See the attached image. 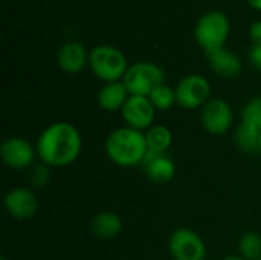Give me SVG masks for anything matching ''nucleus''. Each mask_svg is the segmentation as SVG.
<instances>
[{
	"mask_svg": "<svg viewBox=\"0 0 261 260\" xmlns=\"http://www.w3.org/2000/svg\"><path fill=\"white\" fill-rule=\"evenodd\" d=\"M83 139L78 129L67 121L49 124L37 139V155L47 167H66L76 161Z\"/></svg>",
	"mask_w": 261,
	"mask_h": 260,
	"instance_id": "obj_1",
	"label": "nucleus"
},
{
	"mask_svg": "<svg viewBox=\"0 0 261 260\" xmlns=\"http://www.w3.org/2000/svg\"><path fill=\"white\" fill-rule=\"evenodd\" d=\"M106 155L119 167H135L142 164L148 150L145 133L128 126L113 130L104 144Z\"/></svg>",
	"mask_w": 261,
	"mask_h": 260,
	"instance_id": "obj_2",
	"label": "nucleus"
},
{
	"mask_svg": "<svg viewBox=\"0 0 261 260\" xmlns=\"http://www.w3.org/2000/svg\"><path fill=\"white\" fill-rule=\"evenodd\" d=\"M89 64L92 72L106 83H115L124 78L128 66L125 55L109 44H99L89 54Z\"/></svg>",
	"mask_w": 261,
	"mask_h": 260,
	"instance_id": "obj_3",
	"label": "nucleus"
},
{
	"mask_svg": "<svg viewBox=\"0 0 261 260\" xmlns=\"http://www.w3.org/2000/svg\"><path fill=\"white\" fill-rule=\"evenodd\" d=\"M194 35L205 52L222 49L229 35V20L220 11L206 12L199 18Z\"/></svg>",
	"mask_w": 261,
	"mask_h": 260,
	"instance_id": "obj_4",
	"label": "nucleus"
},
{
	"mask_svg": "<svg viewBox=\"0 0 261 260\" xmlns=\"http://www.w3.org/2000/svg\"><path fill=\"white\" fill-rule=\"evenodd\" d=\"M122 81L130 95L150 97L156 87L165 84V74L154 63L139 61L127 69Z\"/></svg>",
	"mask_w": 261,
	"mask_h": 260,
	"instance_id": "obj_5",
	"label": "nucleus"
},
{
	"mask_svg": "<svg viewBox=\"0 0 261 260\" xmlns=\"http://www.w3.org/2000/svg\"><path fill=\"white\" fill-rule=\"evenodd\" d=\"M210 97H211V84L205 77L199 74H191L184 77L176 87L177 104L188 110L203 107L210 101Z\"/></svg>",
	"mask_w": 261,
	"mask_h": 260,
	"instance_id": "obj_6",
	"label": "nucleus"
},
{
	"mask_svg": "<svg viewBox=\"0 0 261 260\" xmlns=\"http://www.w3.org/2000/svg\"><path fill=\"white\" fill-rule=\"evenodd\" d=\"M168 250L174 260H205L206 257L203 239L191 228L173 231L168 241Z\"/></svg>",
	"mask_w": 261,
	"mask_h": 260,
	"instance_id": "obj_7",
	"label": "nucleus"
},
{
	"mask_svg": "<svg viewBox=\"0 0 261 260\" xmlns=\"http://www.w3.org/2000/svg\"><path fill=\"white\" fill-rule=\"evenodd\" d=\"M200 121L203 129L211 135H223L226 133L232 123H234V113L232 107L220 98L210 100L202 107Z\"/></svg>",
	"mask_w": 261,
	"mask_h": 260,
	"instance_id": "obj_8",
	"label": "nucleus"
},
{
	"mask_svg": "<svg viewBox=\"0 0 261 260\" xmlns=\"http://www.w3.org/2000/svg\"><path fill=\"white\" fill-rule=\"evenodd\" d=\"M122 120L125 124L136 130H148L154 123L156 109L148 97L130 95L122 110Z\"/></svg>",
	"mask_w": 261,
	"mask_h": 260,
	"instance_id": "obj_9",
	"label": "nucleus"
},
{
	"mask_svg": "<svg viewBox=\"0 0 261 260\" xmlns=\"http://www.w3.org/2000/svg\"><path fill=\"white\" fill-rule=\"evenodd\" d=\"M37 149L20 136H11L0 147V158L5 166L14 170H24L34 164Z\"/></svg>",
	"mask_w": 261,
	"mask_h": 260,
	"instance_id": "obj_10",
	"label": "nucleus"
},
{
	"mask_svg": "<svg viewBox=\"0 0 261 260\" xmlns=\"http://www.w3.org/2000/svg\"><path fill=\"white\" fill-rule=\"evenodd\" d=\"M3 205L6 213L18 221L32 219L38 211V199L35 193L24 187L9 190L5 195Z\"/></svg>",
	"mask_w": 261,
	"mask_h": 260,
	"instance_id": "obj_11",
	"label": "nucleus"
},
{
	"mask_svg": "<svg viewBox=\"0 0 261 260\" xmlns=\"http://www.w3.org/2000/svg\"><path fill=\"white\" fill-rule=\"evenodd\" d=\"M144 170L147 176L156 182V184H167L174 178L176 166L170 156L165 153H156L153 150H147L144 161H142Z\"/></svg>",
	"mask_w": 261,
	"mask_h": 260,
	"instance_id": "obj_12",
	"label": "nucleus"
},
{
	"mask_svg": "<svg viewBox=\"0 0 261 260\" xmlns=\"http://www.w3.org/2000/svg\"><path fill=\"white\" fill-rule=\"evenodd\" d=\"M57 63L66 74H78L89 63V54L86 48L78 41H69L58 49Z\"/></svg>",
	"mask_w": 261,
	"mask_h": 260,
	"instance_id": "obj_13",
	"label": "nucleus"
},
{
	"mask_svg": "<svg viewBox=\"0 0 261 260\" xmlns=\"http://www.w3.org/2000/svg\"><path fill=\"white\" fill-rule=\"evenodd\" d=\"M206 57L213 70L223 78H236L242 72V60L239 55L226 51L225 48L206 52Z\"/></svg>",
	"mask_w": 261,
	"mask_h": 260,
	"instance_id": "obj_14",
	"label": "nucleus"
},
{
	"mask_svg": "<svg viewBox=\"0 0 261 260\" xmlns=\"http://www.w3.org/2000/svg\"><path fill=\"white\" fill-rule=\"evenodd\" d=\"M128 97L130 93L124 81H115V83H106L99 89L96 100L101 109L107 112H118V110H122Z\"/></svg>",
	"mask_w": 261,
	"mask_h": 260,
	"instance_id": "obj_15",
	"label": "nucleus"
},
{
	"mask_svg": "<svg viewBox=\"0 0 261 260\" xmlns=\"http://www.w3.org/2000/svg\"><path fill=\"white\" fill-rule=\"evenodd\" d=\"M90 230L99 239H113L122 231V219L113 211H101L92 219Z\"/></svg>",
	"mask_w": 261,
	"mask_h": 260,
	"instance_id": "obj_16",
	"label": "nucleus"
},
{
	"mask_svg": "<svg viewBox=\"0 0 261 260\" xmlns=\"http://www.w3.org/2000/svg\"><path fill=\"white\" fill-rule=\"evenodd\" d=\"M145 139H147V146L150 150L156 153H165L171 147L173 133L168 127L158 124V126H151L145 132Z\"/></svg>",
	"mask_w": 261,
	"mask_h": 260,
	"instance_id": "obj_17",
	"label": "nucleus"
},
{
	"mask_svg": "<svg viewBox=\"0 0 261 260\" xmlns=\"http://www.w3.org/2000/svg\"><path fill=\"white\" fill-rule=\"evenodd\" d=\"M260 135L261 132L242 123L236 130V144L245 153L260 152Z\"/></svg>",
	"mask_w": 261,
	"mask_h": 260,
	"instance_id": "obj_18",
	"label": "nucleus"
},
{
	"mask_svg": "<svg viewBox=\"0 0 261 260\" xmlns=\"http://www.w3.org/2000/svg\"><path fill=\"white\" fill-rule=\"evenodd\" d=\"M240 256L246 260H257L261 257V234L257 231L245 233L239 241Z\"/></svg>",
	"mask_w": 261,
	"mask_h": 260,
	"instance_id": "obj_19",
	"label": "nucleus"
},
{
	"mask_svg": "<svg viewBox=\"0 0 261 260\" xmlns=\"http://www.w3.org/2000/svg\"><path fill=\"white\" fill-rule=\"evenodd\" d=\"M242 123L261 132V95L251 98L243 106Z\"/></svg>",
	"mask_w": 261,
	"mask_h": 260,
	"instance_id": "obj_20",
	"label": "nucleus"
},
{
	"mask_svg": "<svg viewBox=\"0 0 261 260\" xmlns=\"http://www.w3.org/2000/svg\"><path fill=\"white\" fill-rule=\"evenodd\" d=\"M148 98L153 103L156 110H168L174 103H177L176 101V90H173L167 84L156 87Z\"/></svg>",
	"mask_w": 261,
	"mask_h": 260,
	"instance_id": "obj_21",
	"label": "nucleus"
},
{
	"mask_svg": "<svg viewBox=\"0 0 261 260\" xmlns=\"http://www.w3.org/2000/svg\"><path fill=\"white\" fill-rule=\"evenodd\" d=\"M49 178H50V175H49V167H47L46 164H43V162H41L40 166H35V167L32 169L31 175H29L31 184H32L34 187H38V188L44 187V185L47 184Z\"/></svg>",
	"mask_w": 261,
	"mask_h": 260,
	"instance_id": "obj_22",
	"label": "nucleus"
},
{
	"mask_svg": "<svg viewBox=\"0 0 261 260\" xmlns=\"http://www.w3.org/2000/svg\"><path fill=\"white\" fill-rule=\"evenodd\" d=\"M249 60L254 67L261 70V44H252V48L249 51Z\"/></svg>",
	"mask_w": 261,
	"mask_h": 260,
	"instance_id": "obj_23",
	"label": "nucleus"
},
{
	"mask_svg": "<svg viewBox=\"0 0 261 260\" xmlns=\"http://www.w3.org/2000/svg\"><path fill=\"white\" fill-rule=\"evenodd\" d=\"M249 34H251V40L254 41V44H261V20L252 23Z\"/></svg>",
	"mask_w": 261,
	"mask_h": 260,
	"instance_id": "obj_24",
	"label": "nucleus"
},
{
	"mask_svg": "<svg viewBox=\"0 0 261 260\" xmlns=\"http://www.w3.org/2000/svg\"><path fill=\"white\" fill-rule=\"evenodd\" d=\"M248 3H249L251 6H254V8H257V9H260L261 11V0H248Z\"/></svg>",
	"mask_w": 261,
	"mask_h": 260,
	"instance_id": "obj_25",
	"label": "nucleus"
},
{
	"mask_svg": "<svg viewBox=\"0 0 261 260\" xmlns=\"http://www.w3.org/2000/svg\"><path fill=\"white\" fill-rule=\"evenodd\" d=\"M222 260H246V259H243L242 256H226V257H223Z\"/></svg>",
	"mask_w": 261,
	"mask_h": 260,
	"instance_id": "obj_26",
	"label": "nucleus"
},
{
	"mask_svg": "<svg viewBox=\"0 0 261 260\" xmlns=\"http://www.w3.org/2000/svg\"><path fill=\"white\" fill-rule=\"evenodd\" d=\"M0 260H9V259H8V257H2V259H0Z\"/></svg>",
	"mask_w": 261,
	"mask_h": 260,
	"instance_id": "obj_27",
	"label": "nucleus"
},
{
	"mask_svg": "<svg viewBox=\"0 0 261 260\" xmlns=\"http://www.w3.org/2000/svg\"><path fill=\"white\" fill-rule=\"evenodd\" d=\"M260 152H261V135H260Z\"/></svg>",
	"mask_w": 261,
	"mask_h": 260,
	"instance_id": "obj_28",
	"label": "nucleus"
},
{
	"mask_svg": "<svg viewBox=\"0 0 261 260\" xmlns=\"http://www.w3.org/2000/svg\"><path fill=\"white\" fill-rule=\"evenodd\" d=\"M257 260H261V257H260V259H257Z\"/></svg>",
	"mask_w": 261,
	"mask_h": 260,
	"instance_id": "obj_29",
	"label": "nucleus"
}]
</instances>
